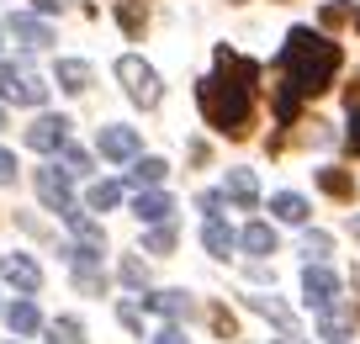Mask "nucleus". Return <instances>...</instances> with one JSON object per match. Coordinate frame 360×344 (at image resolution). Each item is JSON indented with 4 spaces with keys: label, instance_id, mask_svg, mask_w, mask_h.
<instances>
[{
    "label": "nucleus",
    "instance_id": "nucleus-4",
    "mask_svg": "<svg viewBox=\"0 0 360 344\" xmlns=\"http://www.w3.org/2000/svg\"><path fill=\"white\" fill-rule=\"evenodd\" d=\"M0 96H6V101H22V106H43V101H48V85L32 75V69L0 64Z\"/></svg>",
    "mask_w": 360,
    "mask_h": 344
},
{
    "label": "nucleus",
    "instance_id": "nucleus-1",
    "mask_svg": "<svg viewBox=\"0 0 360 344\" xmlns=\"http://www.w3.org/2000/svg\"><path fill=\"white\" fill-rule=\"evenodd\" d=\"M255 79L259 64L233 48H217V69L196 85V101H202V117L228 138L249 133V117H255Z\"/></svg>",
    "mask_w": 360,
    "mask_h": 344
},
{
    "label": "nucleus",
    "instance_id": "nucleus-14",
    "mask_svg": "<svg viewBox=\"0 0 360 344\" xmlns=\"http://www.w3.org/2000/svg\"><path fill=\"white\" fill-rule=\"evenodd\" d=\"M228 196L238 201V207H255L259 201V180H255V170H228Z\"/></svg>",
    "mask_w": 360,
    "mask_h": 344
},
{
    "label": "nucleus",
    "instance_id": "nucleus-31",
    "mask_svg": "<svg viewBox=\"0 0 360 344\" xmlns=\"http://www.w3.org/2000/svg\"><path fill=\"white\" fill-rule=\"evenodd\" d=\"M349 148H355V154H360V101H355V106H349Z\"/></svg>",
    "mask_w": 360,
    "mask_h": 344
},
{
    "label": "nucleus",
    "instance_id": "nucleus-19",
    "mask_svg": "<svg viewBox=\"0 0 360 344\" xmlns=\"http://www.w3.org/2000/svg\"><path fill=\"white\" fill-rule=\"evenodd\" d=\"M117 22H122L127 37H138L148 27V11H143V0H117Z\"/></svg>",
    "mask_w": 360,
    "mask_h": 344
},
{
    "label": "nucleus",
    "instance_id": "nucleus-8",
    "mask_svg": "<svg viewBox=\"0 0 360 344\" xmlns=\"http://www.w3.org/2000/svg\"><path fill=\"white\" fill-rule=\"evenodd\" d=\"M0 276L11 281L16 291H37V286H43V270H37L27 255H6V260H0Z\"/></svg>",
    "mask_w": 360,
    "mask_h": 344
},
{
    "label": "nucleus",
    "instance_id": "nucleus-21",
    "mask_svg": "<svg viewBox=\"0 0 360 344\" xmlns=\"http://www.w3.org/2000/svg\"><path fill=\"white\" fill-rule=\"evenodd\" d=\"M85 201H90V212H112L117 201H122V186H117V180H96Z\"/></svg>",
    "mask_w": 360,
    "mask_h": 344
},
{
    "label": "nucleus",
    "instance_id": "nucleus-24",
    "mask_svg": "<svg viewBox=\"0 0 360 344\" xmlns=\"http://www.w3.org/2000/svg\"><path fill=\"white\" fill-rule=\"evenodd\" d=\"M318 186H323L328 196H349V191H355V180H349L345 170H318Z\"/></svg>",
    "mask_w": 360,
    "mask_h": 344
},
{
    "label": "nucleus",
    "instance_id": "nucleus-25",
    "mask_svg": "<svg viewBox=\"0 0 360 344\" xmlns=\"http://www.w3.org/2000/svg\"><path fill=\"white\" fill-rule=\"evenodd\" d=\"M143 249L148 255H169V249H175V228H169V222H154V234L143 238Z\"/></svg>",
    "mask_w": 360,
    "mask_h": 344
},
{
    "label": "nucleus",
    "instance_id": "nucleus-36",
    "mask_svg": "<svg viewBox=\"0 0 360 344\" xmlns=\"http://www.w3.org/2000/svg\"><path fill=\"white\" fill-rule=\"evenodd\" d=\"M37 11H64V0H37Z\"/></svg>",
    "mask_w": 360,
    "mask_h": 344
},
{
    "label": "nucleus",
    "instance_id": "nucleus-18",
    "mask_svg": "<svg viewBox=\"0 0 360 344\" xmlns=\"http://www.w3.org/2000/svg\"><path fill=\"white\" fill-rule=\"evenodd\" d=\"M58 85L64 90H90V64H79V58H58Z\"/></svg>",
    "mask_w": 360,
    "mask_h": 344
},
{
    "label": "nucleus",
    "instance_id": "nucleus-29",
    "mask_svg": "<svg viewBox=\"0 0 360 344\" xmlns=\"http://www.w3.org/2000/svg\"><path fill=\"white\" fill-rule=\"evenodd\" d=\"M302 255H313V260L328 255V234H307V238H302Z\"/></svg>",
    "mask_w": 360,
    "mask_h": 344
},
{
    "label": "nucleus",
    "instance_id": "nucleus-35",
    "mask_svg": "<svg viewBox=\"0 0 360 344\" xmlns=\"http://www.w3.org/2000/svg\"><path fill=\"white\" fill-rule=\"evenodd\" d=\"M154 344H186V333H180V329H159Z\"/></svg>",
    "mask_w": 360,
    "mask_h": 344
},
{
    "label": "nucleus",
    "instance_id": "nucleus-16",
    "mask_svg": "<svg viewBox=\"0 0 360 344\" xmlns=\"http://www.w3.org/2000/svg\"><path fill=\"white\" fill-rule=\"evenodd\" d=\"M64 222L75 228V238H79L85 249H101V244H106V238H101V228H96V222H90V217H85L79 207H69V212H64Z\"/></svg>",
    "mask_w": 360,
    "mask_h": 344
},
{
    "label": "nucleus",
    "instance_id": "nucleus-26",
    "mask_svg": "<svg viewBox=\"0 0 360 344\" xmlns=\"http://www.w3.org/2000/svg\"><path fill=\"white\" fill-rule=\"evenodd\" d=\"M58 159H64V170H69V175H85V170H90V154H85V148H75V144H64V148H58Z\"/></svg>",
    "mask_w": 360,
    "mask_h": 344
},
{
    "label": "nucleus",
    "instance_id": "nucleus-33",
    "mask_svg": "<svg viewBox=\"0 0 360 344\" xmlns=\"http://www.w3.org/2000/svg\"><path fill=\"white\" fill-rule=\"evenodd\" d=\"M117 312H122V323H127V329H143V312H138L133 302H122V307H117Z\"/></svg>",
    "mask_w": 360,
    "mask_h": 344
},
{
    "label": "nucleus",
    "instance_id": "nucleus-20",
    "mask_svg": "<svg viewBox=\"0 0 360 344\" xmlns=\"http://www.w3.org/2000/svg\"><path fill=\"white\" fill-rule=\"evenodd\" d=\"M6 323H11L16 333H37V323H43V318H37V307L22 297V302H11V307H6Z\"/></svg>",
    "mask_w": 360,
    "mask_h": 344
},
{
    "label": "nucleus",
    "instance_id": "nucleus-13",
    "mask_svg": "<svg viewBox=\"0 0 360 344\" xmlns=\"http://www.w3.org/2000/svg\"><path fill=\"white\" fill-rule=\"evenodd\" d=\"M202 244H207V255L228 260V255H233V244H238V238H233V228H228L223 217H207V228H202Z\"/></svg>",
    "mask_w": 360,
    "mask_h": 344
},
{
    "label": "nucleus",
    "instance_id": "nucleus-38",
    "mask_svg": "<svg viewBox=\"0 0 360 344\" xmlns=\"http://www.w3.org/2000/svg\"><path fill=\"white\" fill-rule=\"evenodd\" d=\"M286 344H292V339H286Z\"/></svg>",
    "mask_w": 360,
    "mask_h": 344
},
{
    "label": "nucleus",
    "instance_id": "nucleus-10",
    "mask_svg": "<svg viewBox=\"0 0 360 344\" xmlns=\"http://www.w3.org/2000/svg\"><path fill=\"white\" fill-rule=\"evenodd\" d=\"M96 148H101L106 159H138V133L133 127H101Z\"/></svg>",
    "mask_w": 360,
    "mask_h": 344
},
{
    "label": "nucleus",
    "instance_id": "nucleus-12",
    "mask_svg": "<svg viewBox=\"0 0 360 344\" xmlns=\"http://www.w3.org/2000/svg\"><path fill=\"white\" fill-rule=\"evenodd\" d=\"M148 312H159V318H191V297L186 291H154V297H143Z\"/></svg>",
    "mask_w": 360,
    "mask_h": 344
},
{
    "label": "nucleus",
    "instance_id": "nucleus-5",
    "mask_svg": "<svg viewBox=\"0 0 360 344\" xmlns=\"http://www.w3.org/2000/svg\"><path fill=\"white\" fill-rule=\"evenodd\" d=\"M37 196H43L48 212H58V217H64V212L75 207V196H69V170H58V165L37 170Z\"/></svg>",
    "mask_w": 360,
    "mask_h": 344
},
{
    "label": "nucleus",
    "instance_id": "nucleus-6",
    "mask_svg": "<svg viewBox=\"0 0 360 344\" xmlns=\"http://www.w3.org/2000/svg\"><path fill=\"white\" fill-rule=\"evenodd\" d=\"M64 144H69V122L64 117H37V122L27 127V148H37V154H58Z\"/></svg>",
    "mask_w": 360,
    "mask_h": 344
},
{
    "label": "nucleus",
    "instance_id": "nucleus-3",
    "mask_svg": "<svg viewBox=\"0 0 360 344\" xmlns=\"http://www.w3.org/2000/svg\"><path fill=\"white\" fill-rule=\"evenodd\" d=\"M117 79L127 85V96L138 101V106H159V75L143 64V58H117Z\"/></svg>",
    "mask_w": 360,
    "mask_h": 344
},
{
    "label": "nucleus",
    "instance_id": "nucleus-30",
    "mask_svg": "<svg viewBox=\"0 0 360 344\" xmlns=\"http://www.w3.org/2000/svg\"><path fill=\"white\" fill-rule=\"evenodd\" d=\"M345 323H339V318H328V312H323V339H334V344H345Z\"/></svg>",
    "mask_w": 360,
    "mask_h": 344
},
{
    "label": "nucleus",
    "instance_id": "nucleus-2",
    "mask_svg": "<svg viewBox=\"0 0 360 344\" xmlns=\"http://www.w3.org/2000/svg\"><path fill=\"white\" fill-rule=\"evenodd\" d=\"M334 69H339V43L307 32V27H292V37H286V48H281L286 85H292L297 96H318V90H328Z\"/></svg>",
    "mask_w": 360,
    "mask_h": 344
},
{
    "label": "nucleus",
    "instance_id": "nucleus-27",
    "mask_svg": "<svg viewBox=\"0 0 360 344\" xmlns=\"http://www.w3.org/2000/svg\"><path fill=\"white\" fill-rule=\"evenodd\" d=\"M122 281H127V286H143V281H148L143 260H122Z\"/></svg>",
    "mask_w": 360,
    "mask_h": 344
},
{
    "label": "nucleus",
    "instance_id": "nucleus-7",
    "mask_svg": "<svg viewBox=\"0 0 360 344\" xmlns=\"http://www.w3.org/2000/svg\"><path fill=\"white\" fill-rule=\"evenodd\" d=\"M302 291H307V302H313L318 312H328V302L339 297V276L328 265H307L302 270Z\"/></svg>",
    "mask_w": 360,
    "mask_h": 344
},
{
    "label": "nucleus",
    "instance_id": "nucleus-28",
    "mask_svg": "<svg viewBox=\"0 0 360 344\" xmlns=\"http://www.w3.org/2000/svg\"><path fill=\"white\" fill-rule=\"evenodd\" d=\"M345 22H349V6L328 0V6H323V27H345Z\"/></svg>",
    "mask_w": 360,
    "mask_h": 344
},
{
    "label": "nucleus",
    "instance_id": "nucleus-15",
    "mask_svg": "<svg viewBox=\"0 0 360 344\" xmlns=\"http://www.w3.org/2000/svg\"><path fill=\"white\" fill-rule=\"evenodd\" d=\"M238 244H244L249 255H276V228H270V222H249L244 234H238Z\"/></svg>",
    "mask_w": 360,
    "mask_h": 344
},
{
    "label": "nucleus",
    "instance_id": "nucleus-22",
    "mask_svg": "<svg viewBox=\"0 0 360 344\" xmlns=\"http://www.w3.org/2000/svg\"><path fill=\"white\" fill-rule=\"evenodd\" d=\"M48 344H85L79 318H53V323H48Z\"/></svg>",
    "mask_w": 360,
    "mask_h": 344
},
{
    "label": "nucleus",
    "instance_id": "nucleus-17",
    "mask_svg": "<svg viewBox=\"0 0 360 344\" xmlns=\"http://www.w3.org/2000/svg\"><path fill=\"white\" fill-rule=\"evenodd\" d=\"M270 212L281 222H307V201L297 196V191H281V196H270Z\"/></svg>",
    "mask_w": 360,
    "mask_h": 344
},
{
    "label": "nucleus",
    "instance_id": "nucleus-23",
    "mask_svg": "<svg viewBox=\"0 0 360 344\" xmlns=\"http://www.w3.org/2000/svg\"><path fill=\"white\" fill-rule=\"evenodd\" d=\"M165 175H169L165 159H138V165H133V186H138V191H143V186H159Z\"/></svg>",
    "mask_w": 360,
    "mask_h": 344
},
{
    "label": "nucleus",
    "instance_id": "nucleus-32",
    "mask_svg": "<svg viewBox=\"0 0 360 344\" xmlns=\"http://www.w3.org/2000/svg\"><path fill=\"white\" fill-rule=\"evenodd\" d=\"M0 180H16V154L11 148H0Z\"/></svg>",
    "mask_w": 360,
    "mask_h": 344
},
{
    "label": "nucleus",
    "instance_id": "nucleus-37",
    "mask_svg": "<svg viewBox=\"0 0 360 344\" xmlns=\"http://www.w3.org/2000/svg\"><path fill=\"white\" fill-rule=\"evenodd\" d=\"M0 127H6V111H0Z\"/></svg>",
    "mask_w": 360,
    "mask_h": 344
},
{
    "label": "nucleus",
    "instance_id": "nucleus-9",
    "mask_svg": "<svg viewBox=\"0 0 360 344\" xmlns=\"http://www.w3.org/2000/svg\"><path fill=\"white\" fill-rule=\"evenodd\" d=\"M6 32H11L22 48H48V43H53V32H48L43 16H11V22H6Z\"/></svg>",
    "mask_w": 360,
    "mask_h": 344
},
{
    "label": "nucleus",
    "instance_id": "nucleus-39",
    "mask_svg": "<svg viewBox=\"0 0 360 344\" xmlns=\"http://www.w3.org/2000/svg\"><path fill=\"white\" fill-rule=\"evenodd\" d=\"M355 27H360V22H355Z\"/></svg>",
    "mask_w": 360,
    "mask_h": 344
},
{
    "label": "nucleus",
    "instance_id": "nucleus-11",
    "mask_svg": "<svg viewBox=\"0 0 360 344\" xmlns=\"http://www.w3.org/2000/svg\"><path fill=\"white\" fill-rule=\"evenodd\" d=\"M133 212H138V217H143V222H169V212H175V201H169L165 191H154V186H148V191H138Z\"/></svg>",
    "mask_w": 360,
    "mask_h": 344
},
{
    "label": "nucleus",
    "instance_id": "nucleus-34",
    "mask_svg": "<svg viewBox=\"0 0 360 344\" xmlns=\"http://www.w3.org/2000/svg\"><path fill=\"white\" fill-rule=\"evenodd\" d=\"M217 207H223V196H217V191H202V212L207 217H217Z\"/></svg>",
    "mask_w": 360,
    "mask_h": 344
}]
</instances>
